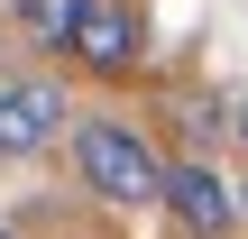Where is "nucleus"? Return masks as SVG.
<instances>
[{"mask_svg":"<svg viewBox=\"0 0 248 239\" xmlns=\"http://www.w3.org/2000/svg\"><path fill=\"white\" fill-rule=\"evenodd\" d=\"M230 138H239V147H248V92H239V101H230Z\"/></svg>","mask_w":248,"mask_h":239,"instance_id":"6","label":"nucleus"},{"mask_svg":"<svg viewBox=\"0 0 248 239\" xmlns=\"http://www.w3.org/2000/svg\"><path fill=\"white\" fill-rule=\"evenodd\" d=\"M239 221H248V175H239Z\"/></svg>","mask_w":248,"mask_h":239,"instance_id":"7","label":"nucleus"},{"mask_svg":"<svg viewBox=\"0 0 248 239\" xmlns=\"http://www.w3.org/2000/svg\"><path fill=\"white\" fill-rule=\"evenodd\" d=\"M0 239H18V230H9V221H0Z\"/></svg>","mask_w":248,"mask_h":239,"instance_id":"8","label":"nucleus"},{"mask_svg":"<svg viewBox=\"0 0 248 239\" xmlns=\"http://www.w3.org/2000/svg\"><path fill=\"white\" fill-rule=\"evenodd\" d=\"M83 74H101V83H120V74H138L147 64V18H138V0H83V18H74V46H64Z\"/></svg>","mask_w":248,"mask_h":239,"instance_id":"2","label":"nucleus"},{"mask_svg":"<svg viewBox=\"0 0 248 239\" xmlns=\"http://www.w3.org/2000/svg\"><path fill=\"white\" fill-rule=\"evenodd\" d=\"M55 138H74V101H64V83H46V74H9V83H0V157H37V147H55Z\"/></svg>","mask_w":248,"mask_h":239,"instance_id":"3","label":"nucleus"},{"mask_svg":"<svg viewBox=\"0 0 248 239\" xmlns=\"http://www.w3.org/2000/svg\"><path fill=\"white\" fill-rule=\"evenodd\" d=\"M166 212L184 239H230L239 230V184H221L212 157H166Z\"/></svg>","mask_w":248,"mask_h":239,"instance_id":"4","label":"nucleus"},{"mask_svg":"<svg viewBox=\"0 0 248 239\" xmlns=\"http://www.w3.org/2000/svg\"><path fill=\"white\" fill-rule=\"evenodd\" d=\"M74 175H83V193H101V203H120V212L166 203V157H156L147 129H129V120H74Z\"/></svg>","mask_w":248,"mask_h":239,"instance_id":"1","label":"nucleus"},{"mask_svg":"<svg viewBox=\"0 0 248 239\" xmlns=\"http://www.w3.org/2000/svg\"><path fill=\"white\" fill-rule=\"evenodd\" d=\"M9 9H18V0H9Z\"/></svg>","mask_w":248,"mask_h":239,"instance_id":"9","label":"nucleus"},{"mask_svg":"<svg viewBox=\"0 0 248 239\" xmlns=\"http://www.w3.org/2000/svg\"><path fill=\"white\" fill-rule=\"evenodd\" d=\"M74 18H83V0H18V37L28 46H74Z\"/></svg>","mask_w":248,"mask_h":239,"instance_id":"5","label":"nucleus"}]
</instances>
